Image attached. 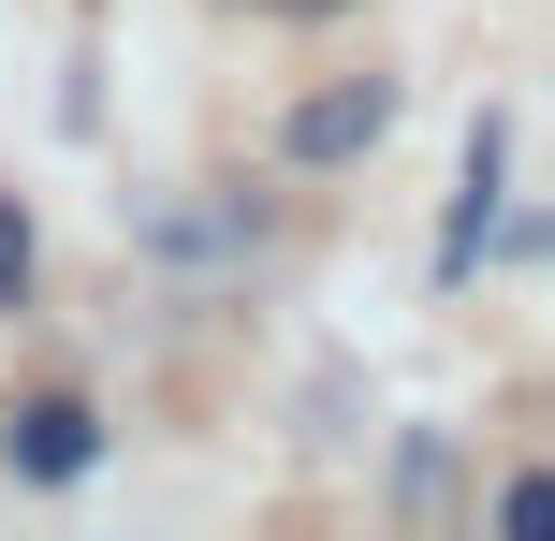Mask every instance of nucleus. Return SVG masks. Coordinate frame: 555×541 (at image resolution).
<instances>
[{
    "label": "nucleus",
    "instance_id": "obj_1",
    "mask_svg": "<svg viewBox=\"0 0 555 541\" xmlns=\"http://www.w3.org/2000/svg\"><path fill=\"white\" fill-rule=\"evenodd\" d=\"M380 132H395V88L351 74V88H322V103H293V132H278V146H293V162H365Z\"/></svg>",
    "mask_w": 555,
    "mask_h": 541
},
{
    "label": "nucleus",
    "instance_id": "obj_2",
    "mask_svg": "<svg viewBox=\"0 0 555 541\" xmlns=\"http://www.w3.org/2000/svg\"><path fill=\"white\" fill-rule=\"evenodd\" d=\"M15 468L29 484H88V468H103V410L88 396H29L15 410Z\"/></svg>",
    "mask_w": 555,
    "mask_h": 541
},
{
    "label": "nucleus",
    "instance_id": "obj_3",
    "mask_svg": "<svg viewBox=\"0 0 555 541\" xmlns=\"http://www.w3.org/2000/svg\"><path fill=\"white\" fill-rule=\"evenodd\" d=\"M146 249L220 279V263H249V249H263V205H146Z\"/></svg>",
    "mask_w": 555,
    "mask_h": 541
},
{
    "label": "nucleus",
    "instance_id": "obj_4",
    "mask_svg": "<svg viewBox=\"0 0 555 541\" xmlns=\"http://www.w3.org/2000/svg\"><path fill=\"white\" fill-rule=\"evenodd\" d=\"M498 176H512V132H498V117H468V191H453V263H482V234H498Z\"/></svg>",
    "mask_w": 555,
    "mask_h": 541
},
{
    "label": "nucleus",
    "instance_id": "obj_5",
    "mask_svg": "<svg viewBox=\"0 0 555 541\" xmlns=\"http://www.w3.org/2000/svg\"><path fill=\"white\" fill-rule=\"evenodd\" d=\"M498 527H512V541H555V484H541V468H527V484L498 498Z\"/></svg>",
    "mask_w": 555,
    "mask_h": 541
},
{
    "label": "nucleus",
    "instance_id": "obj_6",
    "mask_svg": "<svg viewBox=\"0 0 555 541\" xmlns=\"http://www.w3.org/2000/svg\"><path fill=\"white\" fill-rule=\"evenodd\" d=\"M15 293H29V220L0 205V308H15Z\"/></svg>",
    "mask_w": 555,
    "mask_h": 541
},
{
    "label": "nucleus",
    "instance_id": "obj_7",
    "mask_svg": "<svg viewBox=\"0 0 555 541\" xmlns=\"http://www.w3.org/2000/svg\"><path fill=\"white\" fill-rule=\"evenodd\" d=\"M249 15H336V0H249Z\"/></svg>",
    "mask_w": 555,
    "mask_h": 541
}]
</instances>
